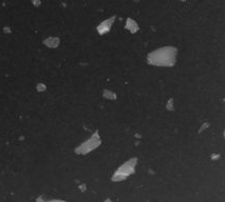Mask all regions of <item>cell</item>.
I'll return each mask as SVG.
<instances>
[{
  "instance_id": "cell-2",
  "label": "cell",
  "mask_w": 225,
  "mask_h": 202,
  "mask_svg": "<svg viewBox=\"0 0 225 202\" xmlns=\"http://www.w3.org/2000/svg\"><path fill=\"white\" fill-rule=\"evenodd\" d=\"M131 162H132V161H130V162L126 163V165L123 166V167L120 168V171H117L116 176H117V175H120V176H122V178H125V176H127L128 174H130V173L133 171V165H134V164H133L132 166H130Z\"/></svg>"
},
{
  "instance_id": "cell-1",
  "label": "cell",
  "mask_w": 225,
  "mask_h": 202,
  "mask_svg": "<svg viewBox=\"0 0 225 202\" xmlns=\"http://www.w3.org/2000/svg\"><path fill=\"white\" fill-rule=\"evenodd\" d=\"M176 49L172 47H165L151 53L148 61L155 65H172L176 61Z\"/></svg>"
}]
</instances>
